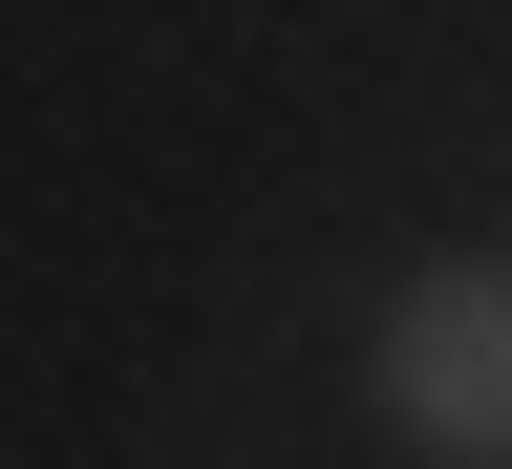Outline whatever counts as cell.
<instances>
[{"instance_id": "1", "label": "cell", "mask_w": 512, "mask_h": 469, "mask_svg": "<svg viewBox=\"0 0 512 469\" xmlns=\"http://www.w3.org/2000/svg\"><path fill=\"white\" fill-rule=\"evenodd\" d=\"M384 427L406 448H512V278H406L384 299Z\"/></svg>"}]
</instances>
